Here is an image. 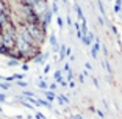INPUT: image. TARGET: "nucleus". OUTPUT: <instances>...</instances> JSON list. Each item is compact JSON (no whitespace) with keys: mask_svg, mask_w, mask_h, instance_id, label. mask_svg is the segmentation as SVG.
Instances as JSON below:
<instances>
[{"mask_svg":"<svg viewBox=\"0 0 122 119\" xmlns=\"http://www.w3.org/2000/svg\"><path fill=\"white\" fill-rule=\"evenodd\" d=\"M36 119H46V116L42 113H36Z\"/></svg>","mask_w":122,"mask_h":119,"instance_id":"f3484780","label":"nucleus"},{"mask_svg":"<svg viewBox=\"0 0 122 119\" xmlns=\"http://www.w3.org/2000/svg\"><path fill=\"white\" fill-rule=\"evenodd\" d=\"M31 10H33V13H35L38 17H41L44 13H47V11H49V6H47V2H46V0H38Z\"/></svg>","mask_w":122,"mask_h":119,"instance_id":"f257e3e1","label":"nucleus"},{"mask_svg":"<svg viewBox=\"0 0 122 119\" xmlns=\"http://www.w3.org/2000/svg\"><path fill=\"white\" fill-rule=\"evenodd\" d=\"M99 8H100V13H102V14H105V10H103V5H102V2H99Z\"/></svg>","mask_w":122,"mask_h":119,"instance_id":"a211bd4d","label":"nucleus"},{"mask_svg":"<svg viewBox=\"0 0 122 119\" xmlns=\"http://www.w3.org/2000/svg\"><path fill=\"white\" fill-rule=\"evenodd\" d=\"M71 119H83L80 114H75V116H71Z\"/></svg>","mask_w":122,"mask_h":119,"instance_id":"6ab92c4d","label":"nucleus"},{"mask_svg":"<svg viewBox=\"0 0 122 119\" xmlns=\"http://www.w3.org/2000/svg\"><path fill=\"white\" fill-rule=\"evenodd\" d=\"M0 82H3V75H0Z\"/></svg>","mask_w":122,"mask_h":119,"instance_id":"412c9836","label":"nucleus"},{"mask_svg":"<svg viewBox=\"0 0 122 119\" xmlns=\"http://www.w3.org/2000/svg\"><path fill=\"white\" fill-rule=\"evenodd\" d=\"M16 85H17L19 88H22V89H25V88L28 86V83L24 82V80H16Z\"/></svg>","mask_w":122,"mask_h":119,"instance_id":"9d476101","label":"nucleus"},{"mask_svg":"<svg viewBox=\"0 0 122 119\" xmlns=\"http://www.w3.org/2000/svg\"><path fill=\"white\" fill-rule=\"evenodd\" d=\"M53 2H55V3H56V2H58V0H53Z\"/></svg>","mask_w":122,"mask_h":119,"instance_id":"4be33fe9","label":"nucleus"},{"mask_svg":"<svg viewBox=\"0 0 122 119\" xmlns=\"http://www.w3.org/2000/svg\"><path fill=\"white\" fill-rule=\"evenodd\" d=\"M97 53H99V42H94V44H92V50H91V55L96 58Z\"/></svg>","mask_w":122,"mask_h":119,"instance_id":"423d86ee","label":"nucleus"},{"mask_svg":"<svg viewBox=\"0 0 122 119\" xmlns=\"http://www.w3.org/2000/svg\"><path fill=\"white\" fill-rule=\"evenodd\" d=\"M11 88H13V85L8 82H0V89L2 91H10Z\"/></svg>","mask_w":122,"mask_h":119,"instance_id":"7ed1b4c3","label":"nucleus"},{"mask_svg":"<svg viewBox=\"0 0 122 119\" xmlns=\"http://www.w3.org/2000/svg\"><path fill=\"white\" fill-rule=\"evenodd\" d=\"M56 22H58V27H60V28H63V27H64V24H63V19H61V17H56Z\"/></svg>","mask_w":122,"mask_h":119,"instance_id":"4468645a","label":"nucleus"},{"mask_svg":"<svg viewBox=\"0 0 122 119\" xmlns=\"http://www.w3.org/2000/svg\"><path fill=\"white\" fill-rule=\"evenodd\" d=\"M44 94H46V97H47V102H53V100H55V97H56L53 91H46Z\"/></svg>","mask_w":122,"mask_h":119,"instance_id":"20e7f679","label":"nucleus"},{"mask_svg":"<svg viewBox=\"0 0 122 119\" xmlns=\"http://www.w3.org/2000/svg\"><path fill=\"white\" fill-rule=\"evenodd\" d=\"M38 86H39L41 89H44V91H46V89H47V86H49V85H47V83L44 82L42 78H39V83H38Z\"/></svg>","mask_w":122,"mask_h":119,"instance_id":"f8f14e48","label":"nucleus"},{"mask_svg":"<svg viewBox=\"0 0 122 119\" xmlns=\"http://www.w3.org/2000/svg\"><path fill=\"white\" fill-rule=\"evenodd\" d=\"M38 105H41V107H47V108H50V102L42 100V99H38Z\"/></svg>","mask_w":122,"mask_h":119,"instance_id":"9b49d317","label":"nucleus"},{"mask_svg":"<svg viewBox=\"0 0 122 119\" xmlns=\"http://www.w3.org/2000/svg\"><path fill=\"white\" fill-rule=\"evenodd\" d=\"M47 72H50V64H46V66H44V74H47Z\"/></svg>","mask_w":122,"mask_h":119,"instance_id":"dca6fc26","label":"nucleus"},{"mask_svg":"<svg viewBox=\"0 0 122 119\" xmlns=\"http://www.w3.org/2000/svg\"><path fill=\"white\" fill-rule=\"evenodd\" d=\"M92 41H94V35H92V33H88L86 36L83 38V42H85V44H91Z\"/></svg>","mask_w":122,"mask_h":119,"instance_id":"39448f33","label":"nucleus"},{"mask_svg":"<svg viewBox=\"0 0 122 119\" xmlns=\"http://www.w3.org/2000/svg\"><path fill=\"white\" fill-rule=\"evenodd\" d=\"M58 102H60L61 105H66V103H69V99L66 97V96H63V94H61V96H58Z\"/></svg>","mask_w":122,"mask_h":119,"instance_id":"6e6552de","label":"nucleus"},{"mask_svg":"<svg viewBox=\"0 0 122 119\" xmlns=\"http://www.w3.org/2000/svg\"><path fill=\"white\" fill-rule=\"evenodd\" d=\"M6 66H8V67H16V66H19V61H17V60H13V58H11L10 61H6Z\"/></svg>","mask_w":122,"mask_h":119,"instance_id":"1a4fd4ad","label":"nucleus"},{"mask_svg":"<svg viewBox=\"0 0 122 119\" xmlns=\"http://www.w3.org/2000/svg\"><path fill=\"white\" fill-rule=\"evenodd\" d=\"M61 74H63L61 71H56V72L53 74V77H55V82H56V83H61V82H63V75H61Z\"/></svg>","mask_w":122,"mask_h":119,"instance_id":"0eeeda50","label":"nucleus"},{"mask_svg":"<svg viewBox=\"0 0 122 119\" xmlns=\"http://www.w3.org/2000/svg\"><path fill=\"white\" fill-rule=\"evenodd\" d=\"M49 86H50V91H55V89L58 88V83L55 82V83H52V85H49Z\"/></svg>","mask_w":122,"mask_h":119,"instance_id":"2eb2a0df","label":"nucleus"},{"mask_svg":"<svg viewBox=\"0 0 122 119\" xmlns=\"http://www.w3.org/2000/svg\"><path fill=\"white\" fill-rule=\"evenodd\" d=\"M0 14H6L11 17V13H10V8H8V3L5 0H0Z\"/></svg>","mask_w":122,"mask_h":119,"instance_id":"f03ea898","label":"nucleus"},{"mask_svg":"<svg viewBox=\"0 0 122 119\" xmlns=\"http://www.w3.org/2000/svg\"><path fill=\"white\" fill-rule=\"evenodd\" d=\"M22 69L24 71H28V64H22Z\"/></svg>","mask_w":122,"mask_h":119,"instance_id":"aec40b11","label":"nucleus"},{"mask_svg":"<svg viewBox=\"0 0 122 119\" xmlns=\"http://www.w3.org/2000/svg\"><path fill=\"white\" fill-rule=\"evenodd\" d=\"M6 102V94L3 91H0V103H5Z\"/></svg>","mask_w":122,"mask_h":119,"instance_id":"ddd939ff","label":"nucleus"}]
</instances>
